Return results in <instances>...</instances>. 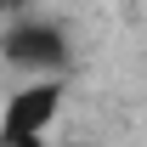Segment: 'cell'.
Instances as JSON below:
<instances>
[{
	"mask_svg": "<svg viewBox=\"0 0 147 147\" xmlns=\"http://www.w3.org/2000/svg\"><path fill=\"white\" fill-rule=\"evenodd\" d=\"M62 79H28L0 108V147H45V130L62 113Z\"/></svg>",
	"mask_w": 147,
	"mask_h": 147,
	"instance_id": "cell-2",
	"label": "cell"
},
{
	"mask_svg": "<svg viewBox=\"0 0 147 147\" xmlns=\"http://www.w3.org/2000/svg\"><path fill=\"white\" fill-rule=\"evenodd\" d=\"M68 57H74L68 28H62L57 17H40V11L11 17V23H6V34H0V62L17 68L23 85H28V79H62Z\"/></svg>",
	"mask_w": 147,
	"mask_h": 147,
	"instance_id": "cell-1",
	"label": "cell"
},
{
	"mask_svg": "<svg viewBox=\"0 0 147 147\" xmlns=\"http://www.w3.org/2000/svg\"><path fill=\"white\" fill-rule=\"evenodd\" d=\"M62 147H96V142H62Z\"/></svg>",
	"mask_w": 147,
	"mask_h": 147,
	"instance_id": "cell-3",
	"label": "cell"
}]
</instances>
